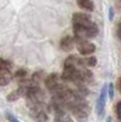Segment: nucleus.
<instances>
[{
	"label": "nucleus",
	"mask_w": 121,
	"mask_h": 122,
	"mask_svg": "<svg viewBox=\"0 0 121 122\" xmlns=\"http://www.w3.org/2000/svg\"><path fill=\"white\" fill-rule=\"evenodd\" d=\"M27 76H28V73H27V71H25V69H19V70H17V71L15 72V78L20 80V81L25 80V78H27Z\"/></svg>",
	"instance_id": "2eb2a0df"
},
{
	"label": "nucleus",
	"mask_w": 121,
	"mask_h": 122,
	"mask_svg": "<svg viewBox=\"0 0 121 122\" xmlns=\"http://www.w3.org/2000/svg\"><path fill=\"white\" fill-rule=\"evenodd\" d=\"M6 117H8V120L10 122H19V120H18L17 118H16L14 115H12L11 112H6Z\"/></svg>",
	"instance_id": "a211bd4d"
},
{
	"label": "nucleus",
	"mask_w": 121,
	"mask_h": 122,
	"mask_svg": "<svg viewBox=\"0 0 121 122\" xmlns=\"http://www.w3.org/2000/svg\"><path fill=\"white\" fill-rule=\"evenodd\" d=\"M43 79H44V72L43 71H37L32 76V78H31L30 81H31V83L33 84V85H38L39 82H40Z\"/></svg>",
	"instance_id": "4468645a"
},
{
	"label": "nucleus",
	"mask_w": 121,
	"mask_h": 122,
	"mask_svg": "<svg viewBox=\"0 0 121 122\" xmlns=\"http://www.w3.org/2000/svg\"><path fill=\"white\" fill-rule=\"evenodd\" d=\"M69 109L78 122H86L89 116V106L81 96H78L76 100L68 104Z\"/></svg>",
	"instance_id": "f257e3e1"
},
{
	"label": "nucleus",
	"mask_w": 121,
	"mask_h": 122,
	"mask_svg": "<svg viewBox=\"0 0 121 122\" xmlns=\"http://www.w3.org/2000/svg\"><path fill=\"white\" fill-rule=\"evenodd\" d=\"M25 98H27V105L29 108H32L35 106H41L45 101V93L38 85H31L28 88Z\"/></svg>",
	"instance_id": "f03ea898"
},
{
	"label": "nucleus",
	"mask_w": 121,
	"mask_h": 122,
	"mask_svg": "<svg viewBox=\"0 0 121 122\" xmlns=\"http://www.w3.org/2000/svg\"><path fill=\"white\" fill-rule=\"evenodd\" d=\"M108 18L111 21H113L114 19V9L113 8H109V11H108Z\"/></svg>",
	"instance_id": "6ab92c4d"
},
{
	"label": "nucleus",
	"mask_w": 121,
	"mask_h": 122,
	"mask_svg": "<svg viewBox=\"0 0 121 122\" xmlns=\"http://www.w3.org/2000/svg\"><path fill=\"white\" fill-rule=\"evenodd\" d=\"M76 49L82 55H89L96 51V45L88 41L87 39H83V41H76Z\"/></svg>",
	"instance_id": "20e7f679"
},
{
	"label": "nucleus",
	"mask_w": 121,
	"mask_h": 122,
	"mask_svg": "<svg viewBox=\"0 0 121 122\" xmlns=\"http://www.w3.org/2000/svg\"><path fill=\"white\" fill-rule=\"evenodd\" d=\"M120 22H121V18H120Z\"/></svg>",
	"instance_id": "4be33fe9"
},
{
	"label": "nucleus",
	"mask_w": 121,
	"mask_h": 122,
	"mask_svg": "<svg viewBox=\"0 0 121 122\" xmlns=\"http://www.w3.org/2000/svg\"><path fill=\"white\" fill-rule=\"evenodd\" d=\"M12 80L11 72H0V86H5Z\"/></svg>",
	"instance_id": "f8f14e48"
},
{
	"label": "nucleus",
	"mask_w": 121,
	"mask_h": 122,
	"mask_svg": "<svg viewBox=\"0 0 121 122\" xmlns=\"http://www.w3.org/2000/svg\"><path fill=\"white\" fill-rule=\"evenodd\" d=\"M12 70V64L9 61L0 58V72H11Z\"/></svg>",
	"instance_id": "ddd939ff"
},
{
	"label": "nucleus",
	"mask_w": 121,
	"mask_h": 122,
	"mask_svg": "<svg viewBox=\"0 0 121 122\" xmlns=\"http://www.w3.org/2000/svg\"><path fill=\"white\" fill-rule=\"evenodd\" d=\"M119 89H120V92H121V78L119 79Z\"/></svg>",
	"instance_id": "412c9836"
},
{
	"label": "nucleus",
	"mask_w": 121,
	"mask_h": 122,
	"mask_svg": "<svg viewBox=\"0 0 121 122\" xmlns=\"http://www.w3.org/2000/svg\"><path fill=\"white\" fill-rule=\"evenodd\" d=\"M29 114L31 116V118L36 122H46L48 120L47 114L41 108V106H35V107L30 108Z\"/></svg>",
	"instance_id": "423d86ee"
},
{
	"label": "nucleus",
	"mask_w": 121,
	"mask_h": 122,
	"mask_svg": "<svg viewBox=\"0 0 121 122\" xmlns=\"http://www.w3.org/2000/svg\"><path fill=\"white\" fill-rule=\"evenodd\" d=\"M116 114H117L118 119L121 121V101H119L116 105Z\"/></svg>",
	"instance_id": "dca6fc26"
},
{
	"label": "nucleus",
	"mask_w": 121,
	"mask_h": 122,
	"mask_svg": "<svg viewBox=\"0 0 121 122\" xmlns=\"http://www.w3.org/2000/svg\"><path fill=\"white\" fill-rule=\"evenodd\" d=\"M98 32H99V30H98V27L97 25L95 22H92L90 25H88L87 28H85V31H84V36L85 38H94V37H96L98 35Z\"/></svg>",
	"instance_id": "9d476101"
},
{
	"label": "nucleus",
	"mask_w": 121,
	"mask_h": 122,
	"mask_svg": "<svg viewBox=\"0 0 121 122\" xmlns=\"http://www.w3.org/2000/svg\"><path fill=\"white\" fill-rule=\"evenodd\" d=\"M117 36H118V38L121 41V22L118 23V27H117Z\"/></svg>",
	"instance_id": "aec40b11"
},
{
	"label": "nucleus",
	"mask_w": 121,
	"mask_h": 122,
	"mask_svg": "<svg viewBox=\"0 0 121 122\" xmlns=\"http://www.w3.org/2000/svg\"><path fill=\"white\" fill-rule=\"evenodd\" d=\"M120 1H121V0H120Z\"/></svg>",
	"instance_id": "5701e85b"
},
{
	"label": "nucleus",
	"mask_w": 121,
	"mask_h": 122,
	"mask_svg": "<svg viewBox=\"0 0 121 122\" xmlns=\"http://www.w3.org/2000/svg\"><path fill=\"white\" fill-rule=\"evenodd\" d=\"M76 4L79 8L87 12H92L95 10L94 2L91 0H76Z\"/></svg>",
	"instance_id": "9b49d317"
},
{
	"label": "nucleus",
	"mask_w": 121,
	"mask_h": 122,
	"mask_svg": "<svg viewBox=\"0 0 121 122\" xmlns=\"http://www.w3.org/2000/svg\"><path fill=\"white\" fill-rule=\"evenodd\" d=\"M54 122H73V120L64 109H60L55 112Z\"/></svg>",
	"instance_id": "1a4fd4ad"
},
{
	"label": "nucleus",
	"mask_w": 121,
	"mask_h": 122,
	"mask_svg": "<svg viewBox=\"0 0 121 122\" xmlns=\"http://www.w3.org/2000/svg\"><path fill=\"white\" fill-rule=\"evenodd\" d=\"M74 38L72 36H64L62 39H60V47L63 51L65 52H68V51H71L73 49V46H74Z\"/></svg>",
	"instance_id": "0eeeda50"
},
{
	"label": "nucleus",
	"mask_w": 121,
	"mask_h": 122,
	"mask_svg": "<svg viewBox=\"0 0 121 122\" xmlns=\"http://www.w3.org/2000/svg\"><path fill=\"white\" fill-rule=\"evenodd\" d=\"M71 22H72L73 29H85L88 25L92 23L91 17L90 15L86 13H73L72 17H71Z\"/></svg>",
	"instance_id": "7ed1b4c3"
},
{
	"label": "nucleus",
	"mask_w": 121,
	"mask_h": 122,
	"mask_svg": "<svg viewBox=\"0 0 121 122\" xmlns=\"http://www.w3.org/2000/svg\"><path fill=\"white\" fill-rule=\"evenodd\" d=\"M106 96H107V85H104L100 91L99 98L97 101V114L100 118L104 116V112H105V103H106Z\"/></svg>",
	"instance_id": "39448f33"
},
{
	"label": "nucleus",
	"mask_w": 121,
	"mask_h": 122,
	"mask_svg": "<svg viewBox=\"0 0 121 122\" xmlns=\"http://www.w3.org/2000/svg\"><path fill=\"white\" fill-rule=\"evenodd\" d=\"M107 92H108L109 98H111V99H113V97H114V85H113V83H109L108 84Z\"/></svg>",
	"instance_id": "f3484780"
},
{
	"label": "nucleus",
	"mask_w": 121,
	"mask_h": 122,
	"mask_svg": "<svg viewBox=\"0 0 121 122\" xmlns=\"http://www.w3.org/2000/svg\"><path fill=\"white\" fill-rule=\"evenodd\" d=\"M59 76L56 73H51L46 78L45 80V85L48 88V90L52 91L53 89L59 85Z\"/></svg>",
	"instance_id": "6e6552de"
}]
</instances>
